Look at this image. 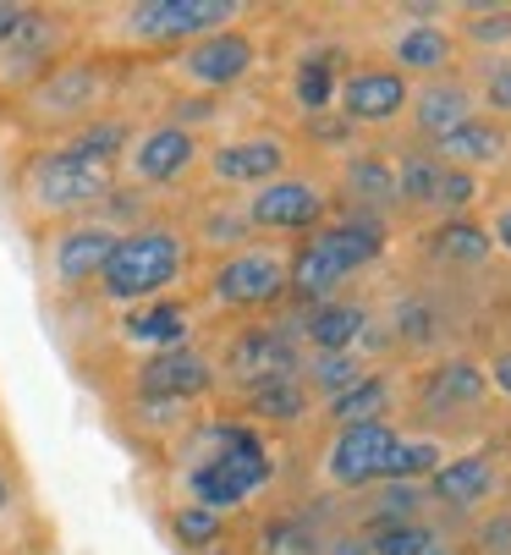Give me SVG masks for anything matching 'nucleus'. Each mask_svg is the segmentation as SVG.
<instances>
[{"label": "nucleus", "mask_w": 511, "mask_h": 555, "mask_svg": "<svg viewBox=\"0 0 511 555\" xmlns=\"http://www.w3.org/2000/svg\"><path fill=\"white\" fill-rule=\"evenodd\" d=\"M324 555H369V539H363V533H341V539H324Z\"/></svg>", "instance_id": "nucleus-46"}, {"label": "nucleus", "mask_w": 511, "mask_h": 555, "mask_svg": "<svg viewBox=\"0 0 511 555\" xmlns=\"http://www.w3.org/2000/svg\"><path fill=\"white\" fill-rule=\"evenodd\" d=\"M369 369H374V363H369L363 352H303L297 379H303V390L314 396V408H324V402H335L341 390H353Z\"/></svg>", "instance_id": "nucleus-34"}, {"label": "nucleus", "mask_w": 511, "mask_h": 555, "mask_svg": "<svg viewBox=\"0 0 511 555\" xmlns=\"http://www.w3.org/2000/svg\"><path fill=\"white\" fill-rule=\"evenodd\" d=\"M446 456H451L446 440H435V435H407V429H401V440H396V451H391V462H385V479H380V485H430V473H435Z\"/></svg>", "instance_id": "nucleus-38"}, {"label": "nucleus", "mask_w": 511, "mask_h": 555, "mask_svg": "<svg viewBox=\"0 0 511 555\" xmlns=\"http://www.w3.org/2000/svg\"><path fill=\"white\" fill-rule=\"evenodd\" d=\"M204 154H209V138L165 121V116H149L132 132L116 177H122V188H132L143 198H154V193H182L188 198L204 177Z\"/></svg>", "instance_id": "nucleus-11"}, {"label": "nucleus", "mask_w": 511, "mask_h": 555, "mask_svg": "<svg viewBox=\"0 0 511 555\" xmlns=\"http://www.w3.org/2000/svg\"><path fill=\"white\" fill-rule=\"evenodd\" d=\"M237 418H247L253 429H297L308 413H314V396L303 390V379H276V385H259L231 402Z\"/></svg>", "instance_id": "nucleus-32"}, {"label": "nucleus", "mask_w": 511, "mask_h": 555, "mask_svg": "<svg viewBox=\"0 0 511 555\" xmlns=\"http://www.w3.org/2000/svg\"><path fill=\"white\" fill-rule=\"evenodd\" d=\"M23 479H17V467L12 462H0V528H7V522H17L23 517Z\"/></svg>", "instance_id": "nucleus-43"}, {"label": "nucleus", "mask_w": 511, "mask_h": 555, "mask_svg": "<svg viewBox=\"0 0 511 555\" xmlns=\"http://www.w3.org/2000/svg\"><path fill=\"white\" fill-rule=\"evenodd\" d=\"M462 72L478 94V111L511 127V55H484V61H468Z\"/></svg>", "instance_id": "nucleus-39"}, {"label": "nucleus", "mask_w": 511, "mask_h": 555, "mask_svg": "<svg viewBox=\"0 0 511 555\" xmlns=\"http://www.w3.org/2000/svg\"><path fill=\"white\" fill-rule=\"evenodd\" d=\"M111 352L127 358V363H143V358H159V352H177V347H193L204 331H199V313H193V297L177 292V297H159V302H143V308H127V313H111ZM122 363V369H127Z\"/></svg>", "instance_id": "nucleus-16"}, {"label": "nucleus", "mask_w": 511, "mask_h": 555, "mask_svg": "<svg viewBox=\"0 0 511 555\" xmlns=\"http://www.w3.org/2000/svg\"><path fill=\"white\" fill-rule=\"evenodd\" d=\"M303 352H363L374 331V308L363 297H335L319 308H281Z\"/></svg>", "instance_id": "nucleus-21"}, {"label": "nucleus", "mask_w": 511, "mask_h": 555, "mask_svg": "<svg viewBox=\"0 0 511 555\" xmlns=\"http://www.w3.org/2000/svg\"><path fill=\"white\" fill-rule=\"evenodd\" d=\"M265 72V39L259 28H220L209 39L182 44L177 55L143 61V83L154 94H193V100H231L237 89H247Z\"/></svg>", "instance_id": "nucleus-7"}, {"label": "nucleus", "mask_w": 511, "mask_h": 555, "mask_svg": "<svg viewBox=\"0 0 511 555\" xmlns=\"http://www.w3.org/2000/svg\"><path fill=\"white\" fill-rule=\"evenodd\" d=\"M451 34L462 44V55L484 61V55H511V7L478 0V7H451Z\"/></svg>", "instance_id": "nucleus-33"}, {"label": "nucleus", "mask_w": 511, "mask_h": 555, "mask_svg": "<svg viewBox=\"0 0 511 555\" xmlns=\"http://www.w3.org/2000/svg\"><path fill=\"white\" fill-rule=\"evenodd\" d=\"M418 243H423V259H430L435 270H446V275H473V270H484V264L495 259V248H489V236H484L478 215L430 220Z\"/></svg>", "instance_id": "nucleus-28"}, {"label": "nucleus", "mask_w": 511, "mask_h": 555, "mask_svg": "<svg viewBox=\"0 0 511 555\" xmlns=\"http://www.w3.org/2000/svg\"><path fill=\"white\" fill-rule=\"evenodd\" d=\"M122 390L170 396V402H193V408H204L209 396H220V379H215V358H209V347L193 341V347H177V352H159V358L127 363V369H122Z\"/></svg>", "instance_id": "nucleus-19"}, {"label": "nucleus", "mask_w": 511, "mask_h": 555, "mask_svg": "<svg viewBox=\"0 0 511 555\" xmlns=\"http://www.w3.org/2000/svg\"><path fill=\"white\" fill-rule=\"evenodd\" d=\"M165 528H170V539H177V550H188V555L220 550V544L231 539V517H226V512H209V506H199V501L170 506Z\"/></svg>", "instance_id": "nucleus-37"}, {"label": "nucleus", "mask_w": 511, "mask_h": 555, "mask_svg": "<svg viewBox=\"0 0 511 555\" xmlns=\"http://www.w3.org/2000/svg\"><path fill=\"white\" fill-rule=\"evenodd\" d=\"M484 215H478V225H484V236H489V248L511 264V188H495V193H484V204H478Z\"/></svg>", "instance_id": "nucleus-41"}, {"label": "nucleus", "mask_w": 511, "mask_h": 555, "mask_svg": "<svg viewBox=\"0 0 511 555\" xmlns=\"http://www.w3.org/2000/svg\"><path fill=\"white\" fill-rule=\"evenodd\" d=\"M132 94H138V61L82 44L7 111V121L23 132V143H61L111 111H138Z\"/></svg>", "instance_id": "nucleus-1"}, {"label": "nucleus", "mask_w": 511, "mask_h": 555, "mask_svg": "<svg viewBox=\"0 0 511 555\" xmlns=\"http://www.w3.org/2000/svg\"><path fill=\"white\" fill-rule=\"evenodd\" d=\"M478 544H489V555H511V517H500V522H489Z\"/></svg>", "instance_id": "nucleus-45"}, {"label": "nucleus", "mask_w": 511, "mask_h": 555, "mask_svg": "<svg viewBox=\"0 0 511 555\" xmlns=\"http://www.w3.org/2000/svg\"><path fill=\"white\" fill-rule=\"evenodd\" d=\"M401 440V424H353V429H330L319 451V479L330 490L363 495L385 479V462Z\"/></svg>", "instance_id": "nucleus-18"}, {"label": "nucleus", "mask_w": 511, "mask_h": 555, "mask_svg": "<svg viewBox=\"0 0 511 555\" xmlns=\"http://www.w3.org/2000/svg\"><path fill=\"white\" fill-rule=\"evenodd\" d=\"M369 539V555H435L440 550V533L423 522H401V528H380V533H363Z\"/></svg>", "instance_id": "nucleus-40"}, {"label": "nucleus", "mask_w": 511, "mask_h": 555, "mask_svg": "<svg viewBox=\"0 0 511 555\" xmlns=\"http://www.w3.org/2000/svg\"><path fill=\"white\" fill-rule=\"evenodd\" d=\"M177 220H182L188 236H193L199 264H204V259H220V254H237V248H247V243H259V236H253V225H247V215H242V198H237V193L193 188V193L177 204Z\"/></svg>", "instance_id": "nucleus-22"}, {"label": "nucleus", "mask_w": 511, "mask_h": 555, "mask_svg": "<svg viewBox=\"0 0 511 555\" xmlns=\"http://www.w3.org/2000/svg\"><path fill=\"white\" fill-rule=\"evenodd\" d=\"M286 286H292V243L259 236L237 254L204 259L188 281L199 325H247V320H270L286 308Z\"/></svg>", "instance_id": "nucleus-5"}, {"label": "nucleus", "mask_w": 511, "mask_h": 555, "mask_svg": "<svg viewBox=\"0 0 511 555\" xmlns=\"http://www.w3.org/2000/svg\"><path fill=\"white\" fill-rule=\"evenodd\" d=\"M473 116H478V94L468 83V72L435 77V83H412V100H407V132H412V143L435 149L440 138H451L457 127H468Z\"/></svg>", "instance_id": "nucleus-23"}, {"label": "nucleus", "mask_w": 511, "mask_h": 555, "mask_svg": "<svg viewBox=\"0 0 511 555\" xmlns=\"http://www.w3.org/2000/svg\"><path fill=\"white\" fill-rule=\"evenodd\" d=\"M204 555H237V550H231V544H220V550H204Z\"/></svg>", "instance_id": "nucleus-47"}, {"label": "nucleus", "mask_w": 511, "mask_h": 555, "mask_svg": "<svg viewBox=\"0 0 511 555\" xmlns=\"http://www.w3.org/2000/svg\"><path fill=\"white\" fill-rule=\"evenodd\" d=\"M242 215L253 225V236H276V243H286V236H308L319 231L330 215H335V193H330V177L314 171V166H297L265 188L242 193Z\"/></svg>", "instance_id": "nucleus-15"}, {"label": "nucleus", "mask_w": 511, "mask_h": 555, "mask_svg": "<svg viewBox=\"0 0 511 555\" xmlns=\"http://www.w3.org/2000/svg\"><path fill=\"white\" fill-rule=\"evenodd\" d=\"M247 17H259L247 0H127V7H89V44L143 66Z\"/></svg>", "instance_id": "nucleus-3"}, {"label": "nucleus", "mask_w": 511, "mask_h": 555, "mask_svg": "<svg viewBox=\"0 0 511 555\" xmlns=\"http://www.w3.org/2000/svg\"><path fill=\"white\" fill-rule=\"evenodd\" d=\"M82 44H89V7H28L23 28L0 44V116Z\"/></svg>", "instance_id": "nucleus-8"}, {"label": "nucleus", "mask_w": 511, "mask_h": 555, "mask_svg": "<svg viewBox=\"0 0 511 555\" xmlns=\"http://www.w3.org/2000/svg\"><path fill=\"white\" fill-rule=\"evenodd\" d=\"M396 166V215L401 220H435L440 215V182H446V160L423 143H396L391 149Z\"/></svg>", "instance_id": "nucleus-26"}, {"label": "nucleus", "mask_w": 511, "mask_h": 555, "mask_svg": "<svg viewBox=\"0 0 511 555\" xmlns=\"http://www.w3.org/2000/svg\"><path fill=\"white\" fill-rule=\"evenodd\" d=\"M435 154H440V160H446L451 171H468V177L506 171V166H511V127L478 111L468 127H457L451 138H440V143H435Z\"/></svg>", "instance_id": "nucleus-27"}, {"label": "nucleus", "mask_w": 511, "mask_h": 555, "mask_svg": "<svg viewBox=\"0 0 511 555\" xmlns=\"http://www.w3.org/2000/svg\"><path fill=\"white\" fill-rule=\"evenodd\" d=\"M0 555H12V550H7V544H0Z\"/></svg>", "instance_id": "nucleus-48"}, {"label": "nucleus", "mask_w": 511, "mask_h": 555, "mask_svg": "<svg viewBox=\"0 0 511 555\" xmlns=\"http://www.w3.org/2000/svg\"><path fill=\"white\" fill-rule=\"evenodd\" d=\"M500 462L489 451H462V456H446L435 473H430V485H423V495H430V506L440 512H457V517H473L484 512L495 495H500Z\"/></svg>", "instance_id": "nucleus-24"}, {"label": "nucleus", "mask_w": 511, "mask_h": 555, "mask_svg": "<svg viewBox=\"0 0 511 555\" xmlns=\"http://www.w3.org/2000/svg\"><path fill=\"white\" fill-rule=\"evenodd\" d=\"M396 23L380 28V61L396 66L407 83H435V77H451L468 66L457 34H451V7H396Z\"/></svg>", "instance_id": "nucleus-14"}, {"label": "nucleus", "mask_w": 511, "mask_h": 555, "mask_svg": "<svg viewBox=\"0 0 511 555\" xmlns=\"http://www.w3.org/2000/svg\"><path fill=\"white\" fill-rule=\"evenodd\" d=\"M407 100H412V83L385 66L380 55H363L341 72V89H335V116L358 127V132H391L396 121H407Z\"/></svg>", "instance_id": "nucleus-17"}, {"label": "nucleus", "mask_w": 511, "mask_h": 555, "mask_svg": "<svg viewBox=\"0 0 511 555\" xmlns=\"http://www.w3.org/2000/svg\"><path fill=\"white\" fill-rule=\"evenodd\" d=\"M237 555H324V539L314 533L308 517H297V512H270V517L253 522L247 550H237Z\"/></svg>", "instance_id": "nucleus-35"}, {"label": "nucleus", "mask_w": 511, "mask_h": 555, "mask_svg": "<svg viewBox=\"0 0 511 555\" xmlns=\"http://www.w3.org/2000/svg\"><path fill=\"white\" fill-rule=\"evenodd\" d=\"M303 166V149L286 127H247V132H231V138H215L209 154H204V177L199 188L209 193H253L286 171Z\"/></svg>", "instance_id": "nucleus-13"}, {"label": "nucleus", "mask_w": 511, "mask_h": 555, "mask_svg": "<svg viewBox=\"0 0 511 555\" xmlns=\"http://www.w3.org/2000/svg\"><path fill=\"white\" fill-rule=\"evenodd\" d=\"M23 17H28V0H0V44L23 28Z\"/></svg>", "instance_id": "nucleus-44"}, {"label": "nucleus", "mask_w": 511, "mask_h": 555, "mask_svg": "<svg viewBox=\"0 0 511 555\" xmlns=\"http://www.w3.org/2000/svg\"><path fill=\"white\" fill-rule=\"evenodd\" d=\"M330 193L335 209L347 215H374V220H396V166H391V149H353L341 154L335 171H330Z\"/></svg>", "instance_id": "nucleus-20"}, {"label": "nucleus", "mask_w": 511, "mask_h": 555, "mask_svg": "<svg viewBox=\"0 0 511 555\" xmlns=\"http://www.w3.org/2000/svg\"><path fill=\"white\" fill-rule=\"evenodd\" d=\"M423 485H374L363 490V512H358V533H380V528H401V522H423Z\"/></svg>", "instance_id": "nucleus-36"}, {"label": "nucleus", "mask_w": 511, "mask_h": 555, "mask_svg": "<svg viewBox=\"0 0 511 555\" xmlns=\"http://www.w3.org/2000/svg\"><path fill=\"white\" fill-rule=\"evenodd\" d=\"M193 270H199V254H193L188 225L177 220V209H159L143 225L122 231V243H116L89 308L127 313V308H143L159 297H177V292H188Z\"/></svg>", "instance_id": "nucleus-4"}, {"label": "nucleus", "mask_w": 511, "mask_h": 555, "mask_svg": "<svg viewBox=\"0 0 511 555\" xmlns=\"http://www.w3.org/2000/svg\"><path fill=\"white\" fill-rule=\"evenodd\" d=\"M122 429L143 446V451H177L193 424L204 418V408L193 402H170V396H143V390H122V408H116Z\"/></svg>", "instance_id": "nucleus-25"}, {"label": "nucleus", "mask_w": 511, "mask_h": 555, "mask_svg": "<svg viewBox=\"0 0 511 555\" xmlns=\"http://www.w3.org/2000/svg\"><path fill=\"white\" fill-rule=\"evenodd\" d=\"M385 331H391V352H407V358H440L446 341H451L446 308L430 292H407L391 308V325Z\"/></svg>", "instance_id": "nucleus-30"}, {"label": "nucleus", "mask_w": 511, "mask_h": 555, "mask_svg": "<svg viewBox=\"0 0 511 555\" xmlns=\"http://www.w3.org/2000/svg\"><path fill=\"white\" fill-rule=\"evenodd\" d=\"M396 402H401V379L391 369H369L353 390H341L335 402L319 408L324 429H353V424H396Z\"/></svg>", "instance_id": "nucleus-29"}, {"label": "nucleus", "mask_w": 511, "mask_h": 555, "mask_svg": "<svg viewBox=\"0 0 511 555\" xmlns=\"http://www.w3.org/2000/svg\"><path fill=\"white\" fill-rule=\"evenodd\" d=\"M391 248V225L374 215H347L335 209L319 231H308L303 243H292V286L286 308H319L347 297V281L374 270Z\"/></svg>", "instance_id": "nucleus-6"}, {"label": "nucleus", "mask_w": 511, "mask_h": 555, "mask_svg": "<svg viewBox=\"0 0 511 555\" xmlns=\"http://www.w3.org/2000/svg\"><path fill=\"white\" fill-rule=\"evenodd\" d=\"M353 61L341 55V50H330V44H319V50H303L292 66H286V100H292V111L297 116H324V111H335V89H341V72H347Z\"/></svg>", "instance_id": "nucleus-31"}, {"label": "nucleus", "mask_w": 511, "mask_h": 555, "mask_svg": "<svg viewBox=\"0 0 511 555\" xmlns=\"http://www.w3.org/2000/svg\"><path fill=\"white\" fill-rule=\"evenodd\" d=\"M401 396H407V413L423 424V435L440 440V429H457V424H473L478 413H489L495 390L473 352H440L407 379Z\"/></svg>", "instance_id": "nucleus-12"}, {"label": "nucleus", "mask_w": 511, "mask_h": 555, "mask_svg": "<svg viewBox=\"0 0 511 555\" xmlns=\"http://www.w3.org/2000/svg\"><path fill=\"white\" fill-rule=\"evenodd\" d=\"M39 243V281H44V297L50 308H89L116 243H122V225H111L105 215H89V220H72V225H55L44 236H34Z\"/></svg>", "instance_id": "nucleus-10"}, {"label": "nucleus", "mask_w": 511, "mask_h": 555, "mask_svg": "<svg viewBox=\"0 0 511 555\" xmlns=\"http://www.w3.org/2000/svg\"><path fill=\"white\" fill-rule=\"evenodd\" d=\"M116 188H122V177L111 166L77 160L66 143H23L7 160V204L28 236L100 215Z\"/></svg>", "instance_id": "nucleus-2"}, {"label": "nucleus", "mask_w": 511, "mask_h": 555, "mask_svg": "<svg viewBox=\"0 0 511 555\" xmlns=\"http://www.w3.org/2000/svg\"><path fill=\"white\" fill-rule=\"evenodd\" d=\"M209 358H215L220 396H231V402L247 390H259V385L297 379V369H303V347L286 325V313L247 320V325H220L209 341Z\"/></svg>", "instance_id": "nucleus-9"}, {"label": "nucleus", "mask_w": 511, "mask_h": 555, "mask_svg": "<svg viewBox=\"0 0 511 555\" xmlns=\"http://www.w3.org/2000/svg\"><path fill=\"white\" fill-rule=\"evenodd\" d=\"M484 379H489V390L500 396V402H511V341H495L484 358Z\"/></svg>", "instance_id": "nucleus-42"}]
</instances>
